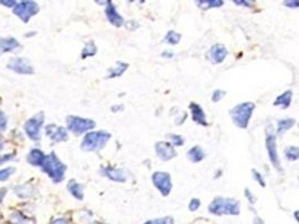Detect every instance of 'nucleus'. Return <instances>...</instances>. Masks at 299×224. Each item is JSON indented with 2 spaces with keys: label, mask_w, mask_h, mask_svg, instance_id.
I'll return each mask as SVG.
<instances>
[{
  "label": "nucleus",
  "mask_w": 299,
  "mask_h": 224,
  "mask_svg": "<svg viewBox=\"0 0 299 224\" xmlns=\"http://www.w3.org/2000/svg\"><path fill=\"white\" fill-rule=\"evenodd\" d=\"M144 224H175L174 219L172 218H163V219H157V220H151Z\"/></svg>",
  "instance_id": "obj_33"
},
{
  "label": "nucleus",
  "mask_w": 299,
  "mask_h": 224,
  "mask_svg": "<svg viewBox=\"0 0 299 224\" xmlns=\"http://www.w3.org/2000/svg\"><path fill=\"white\" fill-rule=\"evenodd\" d=\"M244 195H246V197L248 200V202H250L251 204H254L255 201H257V198L254 197V195L251 193V191L248 189H246V191H244Z\"/></svg>",
  "instance_id": "obj_37"
},
{
  "label": "nucleus",
  "mask_w": 299,
  "mask_h": 224,
  "mask_svg": "<svg viewBox=\"0 0 299 224\" xmlns=\"http://www.w3.org/2000/svg\"><path fill=\"white\" fill-rule=\"evenodd\" d=\"M5 195H6V189L0 190V204H1V202L3 200V197H5Z\"/></svg>",
  "instance_id": "obj_44"
},
{
  "label": "nucleus",
  "mask_w": 299,
  "mask_h": 224,
  "mask_svg": "<svg viewBox=\"0 0 299 224\" xmlns=\"http://www.w3.org/2000/svg\"><path fill=\"white\" fill-rule=\"evenodd\" d=\"M199 208H200V200H198V198H193V200L190 201V203H189L190 211L196 212Z\"/></svg>",
  "instance_id": "obj_35"
},
{
  "label": "nucleus",
  "mask_w": 299,
  "mask_h": 224,
  "mask_svg": "<svg viewBox=\"0 0 299 224\" xmlns=\"http://www.w3.org/2000/svg\"><path fill=\"white\" fill-rule=\"evenodd\" d=\"M187 157H188V160L192 162H199L205 158V153L203 150V148L199 146H194L193 147L192 149L188 150V153H187Z\"/></svg>",
  "instance_id": "obj_20"
},
{
  "label": "nucleus",
  "mask_w": 299,
  "mask_h": 224,
  "mask_svg": "<svg viewBox=\"0 0 299 224\" xmlns=\"http://www.w3.org/2000/svg\"><path fill=\"white\" fill-rule=\"evenodd\" d=\"M226 96V92L224 91V90H215L214 92H212V96H211V101L212 102H218V101H221L223 97H224Z\"/></svg>",
  "instance_id": "obj_34"
},
{
  "label": "nucleus",
  "mask_w": 299,
  "mask_h": 224,
  "mask_svg": "<svg viewBox=\"0 0 299 224\" xmlns=\"http://www.w3.org/2000/svg\"><path fill=\"white\" fill-rule=\"evenodd\" d=\"M67 124L68 128H69L72 132L78 133V135L88 131V130H91L92 128H95L96 126L95 121L90 120V119L74 117V115L68 117Z\"/></svg>",
  "instance_id": "obj_8"
},
{
  "label": "nucleus",
  "mask_w": 299,
  "mask_h": 224,
  "mask_svg": "<svg viewBox=\"0 0 299 224\" xmlns=\"http://www.w3.org/2000/svg\"><path fill=\"white\" fill-rule=\"evenodd\" d=\"M45 130H46V135H48L54 143L66 142V140L69 138L67 130L62 127H57L55 125L46 126Z\"/></svg>",
  "instance_id": "obj_13"
},
{
  "label": "nucleus",
  "mask_w": 299,
  "mask_h": 224,
  "mask_svg": "<svg viewBox=\"0 0 299 224\" xmlns=\"http://www.w3.org/2000/svg\"><path fill=\"white\" fill-rule=\"evenodd\" d=\"M14 172H15V169H14L13 167L1 169V171H0V182L8 179L9 177L14 174Z\"/></svg>",
  "instance_id": "obj_31"
},
{
  "label": "nucleus",
  "mask_w": 299,
  "mask_h": 224,
  "mask_svg": "<svg viewBox=\"0 0 299 224\" xmlns=\"http://www.w3.org/2000/svg\"><path fill=\"white\" fill-rule=\"evenodd\" d=\"M45 155L39 149H33L28 154L27 161L33 166H42L45 160Z\"/></svg>",
  "instance_id": "obj_18"
},
{
  "label": "nucleus",
  "mask_w": 299,
  "mask_h": 224,
  "mask_svg": "<svg viewBox=\"0 0 299 224\" xmlns=\"http://www.w3.org/2000/svg\"><path fill=\"white\" fill-rule=\"evenodd\" d=\"M162 56H163L164 59H171V57L174 56V53H171V52H164V53H162Z\"/></svg>",
  "instance_id": "obj_43"
},
{
  "label": "nucleus",
  "mask_w": 299,
  "mask_h": 224,
  "mask_svg": "<svg viewBox=\"0 0 299 224\" xmlns=\"http://www.w3.org/2000/svg\"><path fill=\"white\" fill-rule=\"evenodd\" d=\"M298 127H299V125H298Z\"/></svg>",
  "instance_id": "obj_48"
},
{
  "label": "nucleus",
  "mask_w": 299,
  "mask_h": 224,
  "mask_svg": "<svg viewBox=\"0 0 299 224\" xmlns=\"http://www.w3.org/2000/svg\"><path fill=\"white\" fill-rule=\"evenodd\" d=\"M127 67H128V64L118 62V63L116 64V66L113 67V68H111V70H110V73H109V75H108V78H109V79H113V78H118V77H121V75L123 74L126 70H127Z\"/></svg>",
  "instance_id": "obj_24"
},
{
  "label": "nucleus",
  "mask_w": 299,
  "mask_h": 224,
  "mask_svg": "<svg viewBox=\"0 0 299 224\" xmlns=\"http://www.w3.org/2000/svg\"><path fill=\"white\" fill-rule=\"evenodd\" d=\"M294 215H295V219H296V220H297V222L299 223V209H298V211H296V212L294 213Z\"/></svg>",
  "instance_id": "obj_45"
},
{
  "label": "nucleus",
  "mask_w": 299,
  "mask_h": 224,
  "mask_svg": "<svg viewBox=\"0 0 299 224\" xmlns=\"http://www.w3.org/2000/svg\"><path fill=\"white\" fill-rule=\"evenodd\" d=\"M180 39H181V34L175 31H169L164 37V42L171 45H176L180 42Z\"/></svg>",
  "instance_id": "obj_26"
},
{
  "label": "nucleus",
  "mask_w": 299,
  "mask_h": 224,
  "mask_svg": "<svg viewBox=\"0 0 299 224\" xmlns=\"http://www.w3.org/2000/svg\"><path fill=\"white\" fill-rule=\"evenodd\" d=\"M19 48V43L15 38H2L0 37V52L7 53Z\"/></svg>",
  "instance_id": "obj_19"
},
{
  "label": "nucleus",
  "mask_w": 299,
  "mask_h": 224,
  "mask_svg": "<svg viewBox=\"0 0 299 224\" xmlns=\"http://www.w3.org/2000/svg\"><path fill=\"white\" fill-rule=\"evenodd\" d=\"M152 182L163 196H168L170 194L172 190V182L169 173L156 172L152 175Z\"/></svg>",
  "instance_id": "obj_9"
},
{
  "label": "nucleus",
  "mask_w": 299,
  "mask_h": 224,
  "mask_svg": "<svg viewBox=\"0 0 299 224\" xmlns=\"http://www.w3.org/2000/svg\"><path fill=\"white\" fill-rule=\"evenodd\" d=\"M39 12V7L35 1H21L18 2L14 8V14L20 18L24 23H27L31 17L35 16Z\"/></svg>",
  "instance_id": "obj_6"
},
{
  "label": "nucleus",
  "mask_w": 299,
  "mask_h": 224,
  "mask_svg": "<svg viewBox=\"0 0 299 224\" xmlns=\"http://www.w3.org/2000/svg\"><path fill=\"white\" fill-rule=\"evenodd\" d=\"M102 174L104 176L108 177L109 179L114 180V182H118V183H125L126 179H127V176H126L124 169H120V168L103 167Z\"/></svg>",
  "instance_id": "obj_14"
},
{
  "label": "nucleus",
  "mask_w": 299,
  "mask_h": 224,
  "mask_svg": "<svg viewBox=\"0 0 299 224\" xmlns=\"http://www.w3.org/2000/svg\"><path fill=\"white\" fill-rule=\"evenodd\" d=\"M241 205L240 202L234 198L226 197H215L211 203L208 205V211L215 215H239Z\"/></svg>",
  "instance_id": "obj_1"
},
{
  "label": "nucleus",
  "mask_w": 299,
  "mask_h": 224,
  "mask_svg": "<svg viewBox=\"0 0 299 224\" xmlns=\"http://www.w3.org/2000/svg\"><path fill=\"white\" fill-rule=\"evenodd\" d=\"M68 189H69L70 193L73 195L77 200H82V198H84V186L80 185L79 183L72 180V182L69 183V185H68Z\"/></svg>",
  "instance_id": "obj_22"
},
{
  "label": "nucleus",
  "mask_w": 299,
  "mask_h": 224,
  "mask_svg": "<svg viewBox=\"0 0 299 224\" xmlns=\"http://www.w3.org/2000/svg\"><path fill=\"white\" fill-rule=\"evenodd\" d=\"M254 224H264V222H262L260 219H258V218H257V219H255V220H254Z\"/></svg>",
  "instance_id": "obj_46"
},
{
  "label": "nucleus",
  "mask_w": 299,
  "mask_h": 224,
  "mask_svg": "<svg viewBox=\"0 0 299 224\" xmlns=\"http://www.w3.org/2000/svg\"><path fill=\"white\" fill-rule=\"evenodd\" d=\"M229 55V50L223 44H214L206 54L207 60L212 64H221Z\"/></svg>",
  "instance_id": "obj_10"
},
{
  "label": "nucleus",
  "mask_w": 299,
  "mask_h": 224,
  "mask_svg": "<svg viewBox=\"0 0 299 224\" xmlns=\"http://www.w3.org/2000/svg\"><path fill=\"white\" fill-rule=\"evenodd\" d=\"M252 176H253V179L255 180V182L259 183V185H260L261 187H265V182L264 179V176H262L260 173H259L257 169H252Z\"/></svg>",
  "instance_id": "obj_32"
},
{
  "label": "nucleus",
  "mask_w": 299,
  "mask_h": 224,
  "mask_svg": "<svg viewBox=\"0 0 299 224\" xmlns=\"http://www.w3.org/2000/svg\"><path fill=\"white\" fill-rule=\"evenodd\" d=\"M291 99H293V91L291 90H287L282 95H280L276 97L273 106L275 107H281L282 109H287L290 107Z\"/></svg>",
  "instance_id": "obj_17"
},
{
  "label": "nucleus",
  "mask_w": 299,
  "mask_h": 224,
  "mask_svg": "<svg viewBox=\"0 0 299 224\" xmlns=\"http://www.w3.org/2000/svg\"><path fill=\"white\" fill-rule=\"evenodd\" d=\"M295 124H296V121H295V119H282V120L278 121V128H277V132L279 133V135H282L287 131V130H289L290 128H293Z\"/></svg>",
  "instance_id": "obj_23"
},
{
  "label": "nucleus",
  "mask_w": 299,
  "mask_h": 224,
  "mask_svg": "<svg viewBox=\"0 0 299 224\" xmlns=\"http://www.w3.org/2000/svg\"><path fill=\"white\" fill-rule=\"evenodd\" d=\"M97 53V48L93 43H89V44L86 45V48L82 50V59H86L88 56H93Z\"/></svg>",
  "instance_id": "obj_27"
},
{
  "label": "nucleus",
  "mask_w": 299,
  "mask_h": 224,
  "mask_svg": "<svg viewBox=\"0 0 299 224\" xmlns=\"http://www.w3.org/2000/svg\"><path fill=\"white\" fill-rule=\"evenodd\" d=\"M110 133L107 131H91L86 135L84 142L81 144L82 150L85 151H96L103 149L106 146L108 140L110 139Z\"/></svg>",
  "instance_id": "obj_4"
},
{
  "label": "nucleus",
  "mask_w": 299,
  "mask_h": 224,
  "mask_svg": "<svg viewBox=\"0 0 299 224\" xmlns=\"http://www.w3.org/2000/svg\"><path fill=\"white\" fill-rule=\"evenodd\" d=\"M10 220H12L13 224H27V220L20 214L19 212H15L10 215Z\"/></svg>",
  "instance_id": "obj_29"
},
{
  "label": "nucleus",
  "mask_w": 299,
  "mask_h": 224,
  "mask_svg": "<svg viewBox=\"0 0 299 224\" xmlns=\"http://www.w3.org/2000/svg\"><path fill=\"white\" fill-rule=\"evenodd\" d=\"M254 110L255 104L253 102H242L229 110V115L237 128L246 129Z\"/></svg>",
  "instance_id": "obj_2"
},
{
  "label": "nucleus",
  "mask_w": 299,
  "mask_h": 224,
  "mask_svg": "<svg viewBox=\"0 0 299 224\" xmlns=\"http://www.w3.org/2000/svg\"><path fill=\"white\" fill-rule=\"evenodd\" d=\"M7 67H8L9 70L16 72V73L18 74H33L34 73V68L30 64V62L25 59H20V57L10 60L9 63L7 64Z\"/></svg>",
  "instance_id": "obj_11"
},
{
  "label": "nucleus",
  "mask_w": 299,
  "mask_h": 224,
  "mask_svg": "<svg viewBox=\"0 0 299 224\" xmlns=\"http://www.w3.org/2000/svg\"><path fill=\"white\" fill-rule=\"evenodd\" d=\"M52 224H69V222H68L67 220H64V219H57Z\"/></svg>",
  "instance_id": "obj_42"
},
{
  "label": "nucleus",
  "mask_w": 299,
  "mask_h": 224,
  "mask_svg": "<svg viewBox=\"0 0 299 224\" xmlns=\"http://www.w3.org/2000/svg\"><path fill=\"white\" fill-rule=\"evenodd\" d=\"M44 113H43V112H38L34 117L28 119L26 124H25V132L27 133V136L30 137L32 140H39V138H41L39 132H41V127L43 125V121H44Z\"/></svg>",
  "instance_id": "obj_7"
},
{
  "label": "nucleus",
  "mask_w": 299,
  "mask_h": 224,
  "mask_svg": "<svg viewBox=\"0 0 299 224\" xmlns=\"http://www.w3.org/2000/svg\"><path fill=\"white\" fill-rule=\"evenodd\" d=\"M198 3V7L204 10L211 9V8H218L224 5L223 0H198L196 1Z\"/></svg>",
  "instance_id": "obj_21"
},
{
  "label": "nucleus",
  "mask_w": 299,
  "mask_h": 224,
  "mask_svg": "<svg viewBox=\"0 0 299 224\" xmlns=\"http://www.w3.org/2000/svg\"><path fill=\"white\" fill-rule=\"evenodd\" d=\"M234 3L235 5H240V6H246V7H251L250 1H241V0H234Z\"/></svg>",
  "instance_id": "obj_40"
},
{
  "label": "nucleus",
  "mask_w": 299,
  "mask_h": 224,
  "mask_svg": "<svg viewBox=\"0 0 299 224\" xmlns=\"http://www.w3.org/2000/svg\"><path fill=\"white\" fill-rule=\"evenodd\" d=\"M106 16H107V19L109 20V23L111 25H114V26H116V27L122 26V25H123V23H124L123 17H122L120 14H118V12L116 10V8H115V6L113 5V2H111V1L107 2Z\"/></svg>",
  "instance_id": "obj_16"
},
{
  "label": "nucleus",
  "mask_w": 299,
  "mask_h": 224,
  "mask_svg": "<svg viewBox=\"0 0 299 224\" xmlns=\"http://www.w3.org/2000/svg\"><path fill=\"white\" fill-rule=\"evenodd\" d=\"M156 153L161 160L168 161L176 156V151L171 144L167 142H158L156 144Z\"/></svg>",
  "instance_id": "obj_12"
},
{
  "label": "nucleus",
  "mask_w": 299,
  "mask_h": 224,
  "mask_svg": "<svg viewBox=\"0 0 299 224\" xmlns=\"http://www.w3.org/2000/svg\"><path fill=\"white\" fill-rule=\"evenodd\" d=\"M265 147L272 166L280 171V160L278 156V149H277V137L275 129L271 125H269L265 129Z\"/></svg>",
  "instance_id": "obj_5"
},
{
  "label": "nucleus",
  "mask_w": 299,
  "mask_h": 224,
  "mask_svg": "<svg viewBox=\"0 0 299 224\" xmlns=\"http://www.w3.org/2000/svg\"><path fill=\"white\" fill-rule=\"evenodd\" d=\"M41 167L42 171L48 174L54 183H60L64 179V173H66L67 167L54 153L45 157V160Z\"/></svg>",
  "instance_id": "obj_3"
},
{
  "label": "nucleus",
  "mask_w": 299,
  "mask_h": 224,
  "mask_svg": "<svg viewBox=\"0 0 299 224\" xmlns=\"http://www.w3.org/2000/svg\"><path fill=\"white\" fill-rule=\"evenodd\" d=\"M2 147H3V143H2V140H0V150L2 149Z\"/></svg>",
  "instance_id": "obj_47"
},
{
  "label": "nucleus",
  "mask_w": 299,
  "mask_h": 224,
  "mask_svg": "<svg viewBox=\"0 0 299 224\" xmlns=\"http://www.w3.org/2000/svg\"><path fill=\"white\" fill-rule=\"evenodd\" d=\"M0 3L6 7H12V6H16L17 2L16 1H5V0H0Z\"/></svg>",
  "instance_id": "obj_41"
},
{
  "label": "nucleus",
  "mask_w": 299,
  "mask_h": 224,
  "mask_svg": "<svg viewBox=\"0 0 299 224\" xmlns=\"http://www.w3.org/2000/svg\"><path fill=\"white\" fill-rule=\"evenodd\" d=\"M284 6L290 7V8H299L298 0H290V1H284Z\"/></svg>",
  "instance_id": "obj_38"
},
{
  "label": "nucleus",
  "mask_w": 299,
  "mask_h": 224,
  "mask_svg": "<svg viewBox=\"0 0 299 224\" xmlns=\"http://www.w3.org/2000/svg\"><path fill=\"white\" fill-rule=\"evenodd\" d=\"M13 158H14V154H12V155H6V156L0 157V165L3 164V162L8 161V160H12Z\"/></svg>",
  "instance_id": "obj_39"
},
{
  "label": "nucleus",
  "mask_w": 299,
  "mask_h": 224,
  "mask_svg": "<svg viewBox=\"0 0 299 224\" xmlns=\"http://www.w3.org/2000/svg\"><path fill=\"white\" fill-rule=\"evenodd\" d=\"M284 156L288 160L295 161L299 160V147L289 146L284 149Z\"/></svg>",
  "instance_id": "obj_25"
},
{
  "label": "nucleus",
  "mask_w": 299,
  "mask_h": 224,
  "mask_svg": "<svg viewBox=\"0 0 299 224\" xmlns=\"http://www.w3.org/2000/svg\"><path fill=\"white\" fill-rule=\"evenodd\" d=\"M168 137L171 139L172 146L180 147V146H182L183 144H185V140H183V138L180 135H175V133H170V135H169Z\"/></svg>",
  "instance_id": "obj_30"
},
{
  "label": "nucleus",
  "mask_w": 299,
  "mask_h": 224,
  "mask_svg": "<svg viewBox=\"0 0 299 224\" xmlns=\"http://www.w3.org/2000/svg\"><path fill=\"white\" fill-rule=\"evenodd\" d=\"M15 191H16V194L20 197H28V196H31L32 193H33L32 192L31 187L30 186L26 187V185H21L19 187H17Z\"/></svg>",
  "instance_id": "obj_28"
},
{
  "label": "nucleus",
  "mask_w": 299,
  "mask_h": 224,
  "mask_svg": "<svg viewBox=\"0 0 299 224\" xmlns=\"http://www.w3.org/2000/svg\"><path fill=\"white\" fill-rule=\"evenodd\" d=\"M7 127V118L6 115L0 111V131H3Z\"/></svg>",
  "instance_id": "obj_36"
},
{
  "label": "nucleus",
  "mask_w": 299,
  "mask_h": 224,
  "mask_svg": "<svg viewBox=\"0 0 299 224\" xmlns=\"http://www.w3.org/2000/svg\"><path fill=\"white\" fill-rule=\"evenodd\" d=\"M189 109L192 111L193 121L200 126H208V122L206 121V114H205L203 108H201L199 104H197L196 102H192L189 104Z\"/></svg>",
  "instance_id": "obj_15"
}]
</instances>
